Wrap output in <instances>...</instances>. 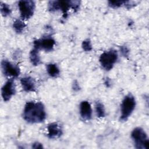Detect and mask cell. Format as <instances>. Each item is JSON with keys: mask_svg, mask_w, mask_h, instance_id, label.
Segmentation results:
<instances>
[{"mask_svg": "<svg viewBox=\"0 0 149 149\" xmlns=\"http://www.w3.org/2000/svg\"><path fill=\"white\" fill-rule=\"evenodd\" d=\"M24 119L30 123L43 122L46 118V113L43 104L41 102H27L23 111Z\"/></svg>", "mask_w": 149, "mask_h": 149, "instance_id": "1", "label": "cell"}, {"mask_svg": "<svg viewBox=\"0 0 149 149\" xmlns=\"http://www.w3.org/2000/svg\"><path fill=\"white\" fill-rule=\"evenodd\" d=\"M80 5V1H50L48 3V9L50 12L61 10L63 13V17L66 19L69 8L77 12L79 9Z\"/></svg>", "mask_w": 149, "mask_h": 149, "instance_id": "2", "label": "cell"}, {"mask_svg": "<svg viewBox=\"0 0 149 149\" xmlns=\"http://www.w3.org/2000/svg\"><path fill=\"white\" fill-rule=\"evenodd\" d=\"M136 107V100L133 95L129 94L126 95L122 100L120 105V120L126 121L131 115Z\"/></svg>", "mask_w": 149, "mask_h": 149, "instance_id": "3", "label": "cell"}, {"mask_svg": "<svg viewBox=\"0 0 149 149\" xmlns=\"http://www.w3.org/2000/svg\"><path fill=\"white\" fill-rule=\"evenodd\" d=\"M131 137L134 141V147L138 149H148L149 141L144 130L141 127L135 128L132 132Z\"/></svg>", "mask_w": 149, "mask_h": 149, "instance_id": "4", "label": "cell"}, {"mask_svg": "<svg viewBox=\"0 0 149 149\" xmlns=\"http://www.w3.org/2000/svg\"><path fill=\"white\" fill-rule=\"evenodd\" d=\"M118 59V54L115 50L111 49L103 52L100 57L99 61L102 67L106 70L112 69Z\"/></svg>", "mask_w": 149, "mask_h": 149, "instance_id": "5", "label": "cell"}, {"mask_svg": "<svg viewBox=\"0 0 149 149\" xmlns=\"http://www.w3.org/2000/svg\"><path fill=\"white\" fill-rule=\"evenodd\" d=\"M20 16L23 19H29L33 15L36 5L33 1L22 0L18 2Z\"/></svg>", "mask_w": 149, "mask_h": 149, "instance_id": "6", "label": "cell"}, {"mask_svg": "<svg viewBox=\"0 0 149 149\" xmlns=\"http://www.w3.org/2000/svg\"><path fill=\"white\" fill-rule=\"evenodd\" d=\"M55 41L51 37H43L39 40H36L34 41V48L38 50L42 49L46 52L51 51L53 50Z\"/></svg>", "mask_w": 149, "mask_h": 149, "instance_id": "7", "label": "cell"}, {"mask_svg": "<svg viewBox=\"0 0 149 149\" xmlns=\"http://www.w3.org/2000/svg\"><path fill=\"white\" fill-rule=\"evenodd\" d=\"M1 68L3 74L6 76L17 77L20 73L18 66L12 63L7 60L2 61Z\"/></svg>", "mask_w": 149, "mask_h": 149, "instance_id": "8", "label": "cell"}, {"mask_svg": "<svg viewBox=\"0 0 149 149\" xmlns=\"http://www.w3.org/2000/svg\"><path fill=\"white\" fill-rule=\"evenodd\" d=\"M15 85L13 79L8 80L3 86L1 89L2 97L4 101H9L15 94Z\"/></svg>", "mask_w": 149, "mask_h": 149, "instance_id": "9", "label": "cell"}, {"mask_svg": "<svg viewBox=\"0 0 149 149\" xmlns=\"http://www.w3.org/2000/svg\"><path fill=\"white\" fill-rule=\"evenodd\" d=\"M48 136L50 139H56L59 137L62 134L61 126L56 122L51 123L48 125Z\"/></svg>", "mask_w": 149, "mask_h": 149, "instance_id": "10", "label": "cell"}, {"mask_svg": "<svg viewBox=\"0 0 149 149\" xmlns=\"http://www.w3.org/2000/svg\"><path fill=\"white\" fill-rule=\"evenodd\" d=\"M80 113L84 120H90L92 116V109L88 101H83L80 104Z\"/></svg>", "mask_w": 149, "mask_h": 149, "instance_id": "11", "label": "cell"}, {"mask_svg": "<svg viewBox=\"0 0 149 149\" xmlns=\"http://www.w3.org/2000/svg\"><path fill=\"white\" fill-rule=\"evenodd\" d=\"M23 89L26 92H34L36 91L35 82L30 76H26L20 79Z\"/></svg>", "mask_w": 149, "mask_h": 149, "instance_id": "12", "label": "cell"}, {"mask_svg": "<svg viewBox=\"0 0 149 149\" xmlns=\"http://www.w3.org/2000/svg\"><path fill=\"white\" fill-rule=\"evenodd\" d=\"M30 60L34 66H38L41 63V59L38 54V50L34 48L30 52Z\"/></svg>", "mask_w": 149, "mask_h": 149, "instance_id": "13", "label": "cell"}, {"mask_svg": "<svg viewBox=\"0 0 149 149\" xmlns=\"http://www.w3.org/2000/svg\"><path fill=\"white\" fill-rule=\"evenodd\" d=\"M48 74L52 77H56L59 75L60 71L56 65L54 63L48 64L46 66Z\"/></svg>", "mask_w": 149, "mask_h": 149, "instance_id": "14", "label": "cell"}, {"mask_svg": "<svg viewBox=\"0 0 149 149\" xmlns=\"http://www.w3.org/2000/svg\"><path fill=\"white\" fill-rule=\"evenodd\" d=\"M13 27L17 33H21L26 27V24L22 20L20 19H16L13 22Z\"/></svg>", "mask_w": 149, "mask_h": 149, "instance_id": "15", "label": "cell"}, {"mask_svg": "<svg viewBox=\"0 0 149 149\" xmlns=\"http://www.w3.org/2000/svg\"><path fill=\"white\" fill-rule=\"evenodd\" d=\"M95 111H96V113L97 115L98 118H104L105 116V108H104V105L98 101L96 102L95 105Z\"/></svg>", "mask_w": 149, "mask_h": 149, "instance_id": "16", "label": "cell"}, {"mask_svg": "<svg viewBox=\"0 0 149 149\" xmlns=\"http://www.w3.org/2000/svg\"><path fill=\"white\" fill-rule=\"evenodd\" d=\"M0 10L2 15L4 17L7 16L11 13V9L10 7L5 3L1 2Z\"/></svg>", "mask_w": 149, "mask_h": 149, "instance_id": "17", "label": "cell"}, {"mask_svg": "<svg viewBox=\"0 0 149 149\" xmlns=\"http://www.w3.org/2000/svg\"><path fill=\"white\" fill-rule=\"evenodd\" d=\"M82 48L84 51L88 52L92 50V45L91 43V41L89 39H86L82 42Z\"/></svg>", "mask_w": 149, "mask_h": 149, "instance_id": "18", "label": "cell"}, {"mask_svg": "<svg viewBox=\"0 0 149 149\" xmlns=\"http://www.w3.org/2000/svg\"><path fill=\"white\" fill-rule=\"evenodd\" d=\"M125 2V1H108V5L112 8H117L122 5H124Z\"/></svg>", "mask_w": 149, "mask_h": 149, "instance_id": "19", "label": "cell"}, {"mask_svg": "<svg viewBox=\"0 0 149 149\" xmlns=\"http://www.w3.org/2000/svg\"><path fill=\"white\" fill-rule=\"evenodd\" d=\"M120 51L124 57H128L129 55V49L126 46H121L120 47Z\"/></svg>", "mask_w": 149, "mask_h": 149, "instance_id": "20", "label": "cell"}, {"mask_svg": "<svg viewBox=\"0 0 149 149\" xmlns=\"http://www.w3.org/2000/svg\"><path fill=\"white\" fill-rule=\"evenodd\" d=\"M32 148H42L43 146L41 143H40L38 142H35L33 144Z\"/></svg>", "mask_w": 149, "mask_h": 149, "instance_id": "21", "label": "cell"}, {"mask_svg": "<svg viewBox=\"0 0 149 149\" xmlns=\"http://www.w3.org/2000/svg\"><path fill=\"white\" fill-rule=\"evenodd\" d=\"M72 88H73V90H74V91H78L80 90V86L77 81H74V83H73Z\"/></svg>", "mask_w": 149, "mask_h": 149, "instance_id": "22", "label": "cell"}, {"mask_svg": "<svg viewBox=\"0 0 149 149\" xmlns=\"http://www.w3.org/2000/svg\"><path fill=\"white\" fill-rule=\"evenodd\" d=\"M111 82H110V80L109 79H107L105 81V84L107 85V87H109V85L111 84H110Z\"/></svg>", "mask_w": 149, "mask_h": 149, "instance_id": "23", "label": "cell"}]
</instances>
